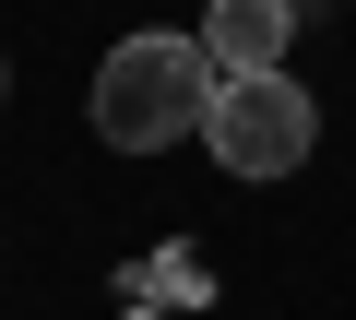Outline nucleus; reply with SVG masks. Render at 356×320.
I'll return each instance as SVG.
<instances>
[{
  "instance_id": "f257e3e1",
  "label": "nucleus",
  "mask_w": 356,
  "mask_h": 320,
  "mask_svg": "<svg viewBox=\"0 0 356 320\" xmlns=\"http://www.w3.org/2000/svg\"><path fill=\"white\" fill-rule=\"evenodd\" d=\"M202 107H214L202 36H119L95 60V142L107 154H166L178 130H202Z\"/></svg>"
},
{
  "instance_id": "f03ea898",
  "label": "nucleus",
  "mask_w": 356,
  "mask_h": 320,
  "mask_svg": "<svg viewBox=\"0 0 356 320\" xmlns=\"http://www.w3.org/2000/svg\"><path fill=\"white\" fill-rule=\"evenodd\" d=\"M309 142H321V107L285 71H214L202 154H214L226 178H285V167H309Z\"/></svg>"
},
{
  "instance_id": "7ed1b4c3",
  "label": "nucleus",
  "mask_w": 356,
  "mask_h": 320,
  "mask_svg": "<svg viewBox=\"0 0 356 320\" xmlns=\"http://www.w3.org/2000/svg\"><path fill=\"white\" fill-rule=\"evenodd\" d=\"M285 36H297V0H214L202 12V60L214 71H285Z\"/></svg>"
},
{
  "instance_id": "20e7f679",
  "label": "nucleus",
  "mask_w": 356,
  "mask_h": 320,
  "mask_svg": "<svg viewBox=\"0 0 356 320\" xmlns=\"http://www.w3.org/2000/svg\"><path fill=\"white\" fill-rule=\"evenodd\" d=\"M0 95H13V71H0Z\"/></svg>"
}]
</instances>
